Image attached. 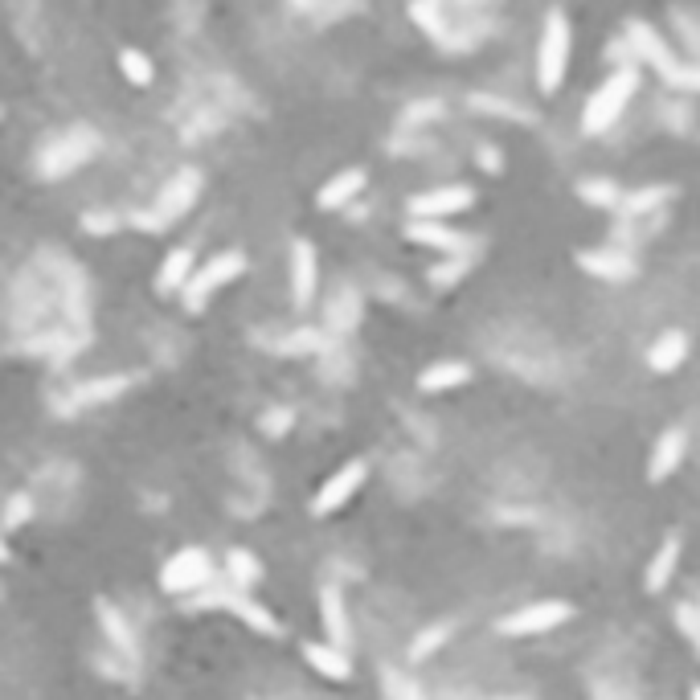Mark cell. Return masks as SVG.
<instances>
[{
  "instance_id": "1",
  "label": "cell",
  "mask_w": 700,
  "mask_h": 700,
  "mask_svg": "<svg viewBox=\"0 0 700 700\" xmlns=\"http://www.w3.org/2000/svg\"><path fill=\"white\" fill-rule=\"evenodd\" d=\"M197 193H201V172L197 168H181L177 177H168V185L160 189L152 209L131 213V226L144 230V234H164L172 222H181V217L197 205Z\"/></svg>"
},
{
  "instance_id": "2",
  "label": "cell",
  "mask_w": 700,
  "mask_h": 700,
  "mask_svg": "<svg viewBox=\"0 0 700 700\" xmlns=\"http://www.w3.org/2000/svg\"><path fill=\"white\" fill-rule=\"evenodd\" d=\"M570 50H574V33H570V17L561 9L545 13V29H541V46H537V86L545 95H553L565 82L570 70Z\"/></svg>"
},
{
  "instance_id": "3",
  "label": "cell",
  "mask_w": 700,
  "mask_h": 700,
  "mask_svg": "<svg viewBox=\"0 0 700 700\" xmlns=\"http://www.w3.org/2000/svg\"><path fill=\"white\" fill-rule=\"evenodd\" d=\"M635 86H639V70H635V66H623V70H615V74H610V78L598 86V91L586 99L582 127L590 131V136H602V131L627 111V103L635 99Z\"/></svg>"
},
{
  "instance_id": "4",
  "label": "cell",
  "mask_w": 700,
  "mask_h": 700,
  "mask_svg": "<svg viewBox=\"0 0 700 700\" xmlns=\"http://www.w3.org/2000/svg\"><path fill=\"white\" fill-rule=\"evenodd\" d=\"M99 152V136L91 127H66L62 136H54L46 148L37 152V168H41V177H70V172H78L86 160H91Z\"/></svg>"
},
{
  "instance_id": "5",
  "label": "cell",
  "mask_w": 700,
  "mask_h": 700,
  "mask_svg": "<svg viewBox=\"0 0 700 700\" xmlns=\"http://www.w3.org/2000/svg\"><path fill=\"white\" fill-rule=\"evenodd\" d=\"M242 271H246V254H242V250H222V254H213V258L197 262V271H193L189 287L181 291V295H185V308H189V312H201L205 303H209V295L222 291L226 283H234Z\"/></svg>"
},
{
  "instance_id": "6",
  "label": "cell",
  "mask_w": 700,
  "mask_h": 700,
  "mask_svg": "<svg viewBox=\"0 0 700 700\" xmlns=\"http://www.w3.org/2000/svg\"><path fill=\"white\" fill-rule=\"evenodd\" d=\"M209 582H213V557L201 545H185L160 565V590L168 594H201Z\"/></svg>"
},
{
  "instance_id": "7",
  "label": "cell",
  "mask_w": 700,
  "mask_h": 700,
  "mask_svg": "<svg viewBox=\"0 0 700 700\" xmlns=\"http://www.w3.org/2000/svg\"><path fill=\"white\" fill-rule=\"evenodd\" d=\"M574 619V606L570 602H557V598H545V602H533V606H520L512 615L500 619V635H512V639H524V635H545L561 623Z\"/></svg>"
},
{
  "instance_id": "8",
  "label": "cell",
  "mask_w": 700,
  "mask_h": 700,
  "mask_svg": "<svg viewBox=\"0 0 700 700\" xmlns=\"http://www.w3.org/2000/svg\"><path fill=\"white\" fill-rule=\"evenodd\" d=\"M365 475H369V467H365L361 459H353V463H344L340 471H332V475L324 479V484H320L316 500H312V512H316V516H328V512L344 508L348 500H353V496L361 492Z\"/></svg>"
},
{
  "instance_id": "9",
  "label": "cell",
  "mask_w": 700,
  "mask_h": 700,
  "mask_svg": "<svg viewBox=\"0 0 700 700\" xmlns=\"http://www.w3.org/2000/svg\"><path fill=\"white\" fill-rule=\"evenodd\" d=\"M471 201H475V193H471L467 185L426 189V193H418V197L410 201V217H414V222H443V217H451V213L471 209Z\"/></svg>"
},
{
  "instance_id": "10",
  "label": "cell",
  "mask_w": 700,
  "mask_h": 700,
  "mask_svg": "<svg viewBox=\"0 0 700 700\" xmlns=\"http://www.w3.org/2000/svg\"><path fill=\"white\" fill-rule=\"evenodd\" d=\"M316 283H320V262H316V246L308 238L291 242V299L303 312L316 299Z\"/></svg>"
},
{
  "instance_id": "11",
  "label": "cell",
  "mask_w": 700,
  "mask_h": 700,
  "mask_svg": "<svg viewBox=\"0 0 700 700\" xmlns=\"http://www.w3.org/2000/svg\"><path fill=\"white\" fill-rule=\"evenodd\" d=\"M95 615H99V627H103V635H107V643L115 647L119 660L136 664V660H140V635H136V627L127 623L123 610L111 606V602L103 598V602H95Z\"/></svg>"
},
{
  "instance_id": "12",
  "label": "cell",
  "mask_w": 700,
  "mask_h": 700,
  "mask_svg": "<svg viewBox=\"0 0 700 700\" xmlns=\"http://www.w3.org/2000/svg\"><path fill=\"white\" fill-rule=\"evenodd\" d=\"M627 37H631V46H635L655 70H660L664 78H672V74L680 70V58L668 50V41H664L660 33H655L647 21H627Z\"/></svg>"
},
{
  "instance_id": "13",
  "label": "cell",
  "mask_w": 700,
  "mask_h": 700,
  "mask_svg": "<svg viewBox=\"0 0 700 700\" xmlns=\"http://www.w3.org/2000/svg\"><path fill=\"white\" fill-rule=\"evenodd\" d=\"M205 602L230 606L234 615H238V619H242L250 631H258V635H271V639H275V635H283V627L275 623L271 610H267V606H258V602H254V598H246V594H238V590H234V594H213V598H205Z\"/></svg>"
},
{
  "instance_id": "14",
  "label": "cell",
  "mask_w": 700,
  "mask_h": 700,
  "mask_svg": "<svg viewBox=\"0 0 700 700\" xmlns=\"http://www.w3.org/2000/svg\"><path fill=\"white\" fill-rule=\"evenodd\" d=\"M320 619H324V631H328V643L348 651L353 643V627H348V606H344V594L336 586H324L320 590Z\"/></svg>"
},
{
  "instance_id": "15",
  "label": "cell",
  "mask_w": 700,
  "mask_h": 700,
  "mask_svg": "<svg viewBox=\"0 0 700 700\" xmlns=\"http://www.w3.org/2000/svg\"><path fill=\"white\" fill-rule=\"evenodd\" d=\"M193 271H197V254H193V246H172L168 258L160 262V271H156V291H164V295L185 291L189 279H193Z\"/></svg>"
},
{
  "instance_id": "16",
  "label": "cell",
  "mask_w": 700,
  "mask_h": 700,
  "mask_svg": "<svg viewBox=\"0 0 700 700\" xmlns=\"http://www.w3.org/2000/svg\"><path fill=\"white\" fill-rule=\"evenodd\" d=\"M303 660H308L324 680H348L353 676V660H348V651L332 647V643H303Z\"/></svg>"
},
{
  "instance_id": "17",
  "label": "cell",
  "mask_w": 700,
  "mask_h": 700,
  "mask_svg": "<svg viewBox=\"0 0 700 700\" xmlns=\"http://www.w3.org/2000/svg\"><path fill=\"white\" fill-rule=\"evenodd\" d=\"M684 357H688V336L680 328H668L660 340L651 344L647 365H651V373H676L684 365Z\"/></svg>"
},
{
  "instance_id": "18",
  "label": "cell",
  "mask_w": 700,
  "mask_h": 700,
  "mask_svg": "<svg viewBox=\"0 0 700 700\" xmlns=\"http://www.w3.org/2000/svg\"><path fill=\"white\" fill-rule=\"evenodd\" d=\"M578 267L586 275H598V279H631L635 275V262L627 254H615V250H582Z\"/></svg>"
},
{
  "instance_id": "19",
  "label": "cell",
  "mask_w": 700,
  "mask_h": 700,
  "mask_svg": "<svg viewBox=\"0 0 700 700\" xmlns=\"http://www.w3.org/2000/svg\"><path fill=\"white\" fill-rule=\"evenodd\" d=\"M680 459H684V430H680V426H672V430H664V434H660V443H655L647 475L655 479V484H660V479H668V475L680 467Z\"/></svg>"
},
{
  "instance_id": "20",
  "label": "cell",
  "mask_w": 700,
  "mask_h": 700,
  "mask_svg": "<svg viewBox=\"0 0 700 700\" xmlns=\"http://www.w3.org/2000/svg\"><path fill=\"white\" fill-rule=\"evenodd\" d=\"M361 189H365V172H361V168H344V172H336V177L320 189L316 205H320V209H340V205L353 201Z\"/></svg>"
},
{
  "instance_id": "21",
  "label": "cell",
  "mask_w": 700,
  "mask_h": 700,
  "mask_svg": "<svg viewBox=\"0 0 700 700\" xmlns=\"http://www.w3.org/2000/svg\"><path fill=\"white\" fill-rule=\"evenodd\" d=\"M406 238L410 242H422V246H439V250H451V254H463L467 250V238L463 234H455V230H447L443 222H406Z\"/></svg>"
},
{
  "instance_id": "22",
  "label": "cell",
  "mask_w": 700,
  "mask_h": 700,
  "mask_svg": "<svg viewBox=\"0 0 700 700\" xmlns=\"http://www.w3.org/2000/svg\"><path fill=\"white\" fill-rule=\"evenodd\" d=\"M676 565H680V537L672 533V537H664V545L655 549V557H651V565H647V590H651V594L668 590V582H672V574H676Z\"/></svg>"
},
{
  "instance_id": "23",
  "label": "cell",
  "mask_w": 700,
  "mask_h": 700,
  "mask_svg": "<svg viewBox=\"0 0 700 700\" xmlns=\"http://www.w3.org/2000/svg\"><path fill=\"white\" fill-rule=\"evenodd\" d=\"M463 381H471V369H467L463 361H439V365H430V369L418 377V389H422V393H447V389H455V385H463Z\"/></svg>"
},
{
  "instance_id": "24",
  "label": "cell",
  "mask_w": 700,
  "mask_h": 700,
  "mask_svg": "<svg viewBox=\"0 0 700 700\" xmlns=\"http://www.w3.org/2000/svg\"><path fill=\"white\" fill-rule=\"evenodd\" d=\"M127 385H131V377H99V381H86V385H78L74 389V406H95V402H111V398H119V393H127Z\"/></svg>"
},
{
  "instance_id": "25",
  "label": "cell",
  "mask_w": 700,
  "mask_h": 700,
  "mask_svg": "<svg viewBox=\"0 0 700 700\" xmlns=\"http://www.w3.org/2000/svg\"><path fill=\"white\" fill-rule=\"evenodd\" d=\"M226 570H230V586L238 590V594H246L258 578H262V565H258V557L254 553H246V549H230V557H226Z\"/></svg>"
},
{
  "instance_id": "26",
  "label": "cell",
  "mask_w": 700,
  "mask_h": 700,
  "mask_svg": "<svg viewBox=\"0 0 700 700\" xmlns=\"http://www.w3.org/2000/svg\"><path fill=\"white\" fill-rule=\"evenodd\" d=\"M119 70H123V78L131 82V86H152V78H156V70H152V58L144 54V50H119Z\"/></svg>"
},
{
  "instance_id": "27",
  "label": "cell",
  "mask_w": 700,
  "mask_h": 700,
  "mask_svg": "<svg viewBox=\"0 0 700 700\" xmlns=\"http://www.w3.org/2000/svg\"><path fill=\"white\" fill-rule=\"evenodd\" d=\"M578 197L586 201V205H598V209H615V205H623V193L610 185V181H602V177H590V181H582L578 185Z\"/></svg>"
},
{
  "instance_id": "28",
  "label": "cell",
  "mask_w": 700,
  "mask_h": 700,
  "mask_svg": "<svg viewBox=\"0 0 700 700\" xmlns=\"http://www.w3.org/2000/svg\"><path fill=\"white\" fill-rule=\"evenodd\" d=\"M672 193H676L672 185H647V189H635L631 197H623V209H627V213H647V209H655V205H664Z\"/></svg>"
},
{
  "instance_id": "29",
  "label": "cell",
  "mask_w": 700,
  "mask_h": 700,
  "mask_svg": "<svg viewBox=\"0 0 700 700\" xmlns=\"http://www.w3.org/2000/svg\"><path fill=\"white\" fill-rule=\"evenodd\" d=\"M447 635H451V623H434V627H426V631L414 639V647H410V660H414V664L430 660V651H439V647L447 643Z\"/></svg>"
},
{
  "instance_id": "30",
  "label": "cell",
  "mask_w": 700,
  "mask_h": 700,
  "mask_svg": "<svg viewBox=\"0 0 700 700\" xmlns=\"http://www.w3.org/2000/svg\"><path fill=\"white\" fill-rule=\"evenodd\" d=\"M467 267H471V258H467V254H451V258L443 262V267H434V271H430V283L447 287V283H455V279H459Z\"/></svg>"
},
{
  "instance_id": "31",
  "label": "cell",
  "mask_w": 700,
  "mask_h": 700,
  "mask_svg": "<svg viewBox=\"0 0 700 700\" xmlns=\"http://www.w3.org/2000/svg\"><path fill=\"white\" fill-rule=\"evenodd\" d=\"M29 516H33V500L25 492H17L5 504V529H21V524H29Z\"/></svg>"
},
{
  "instance_id": "32",
  "label": "cell",
  "mask_w": 700,
  "mask_h": 700,
  "mask_svg": "<svg viewBox=\"0 0 700 700\" xmlns=\"http://www.w3.org/2000/svg\"><path fill=\"white\" fill-rule=\"evenodd\" d=\"M676 623H680V631L700 647V606H688V602H684V606L676 610Z\"/></svg>"
},
{
  "instance_id": "33",
  "label": "cell",
  "mask_w": 700,
  "mask_h": 700,
  "mask_svg": "<svg viewBox=\"0 0 700 700\" xmlns=\"http://www.w3.org/2000/svg\"><path fill=\"white\" fill-rule=\"evenodd\" d=\"M385 684H389V700H418V688L410 684V680H402V676H385Z\"/></svg>"
},
{
  "instance_id": "34",
  "label": "cell",
  "mask_w": 700,
  "mask_h": 700,
  "mask_svg": "<svg viewBox=\"0 0 700 700\" xmlns=\"http://www.w3.org/2000/svg\"><path fill=\"white\" fill-rule=\"evenodd\" d=\"M82 226L91 230V234H111V230L119 226V217H107V213H86V217H82Z\"/></svg>"
},
{
  "instance_id": "35",
  "label": "cell",
  "mask_w": 700,
  "mask_h": 700,
  "mask_svg": "<svg viewBox=\"0 0 700 700\" xmlns=\"http://www.w3.org/2000/svg\"><path fill=\"white\" fill-rule=\"evenodd\" d=\"M287 422H291V414H287V410H271L267 418H262L267 434H283V430H287Z\"/></svg>"
},
{
  "instance_id": "36",
  "label": "cell",
  "mask_w": 700,
  "mask_h": 700,
  "mask_svg": "<svg viewBox=\"0 0 700 700\" xmlns=\"http://www.w3.org/2000/svg\"><path fill=\"white\" fill-rule=\"evenodd\" d=\"M283 348H287V353H291V348H320V336L316 332H299V336H287Z\"/></svg>"
},
{
  "instance_id": "37",
  "label": "cell",
  "mask_w": 700,
  "mask_h": 700,
  "mask_svg": "<svg viewBox=\"0 0 700 700\" xmlns=\"http://www.w3.org/2000/svg\"><path fill=\"white\" fill-rule=\"evenodd\" d=\"M668 82H676V86H700V70H696V66H684V62H680V70H676Z\"/></svg>"
},
{
  "instance_id": "38",
  "label": "cell",
  "mask_w": 700,
  "mask_h": 700,
  "mask_svg": "<svg viewBox=\"0 0 700 700\" xmlns=\"http://www.w3.org/2000/svg\"><path fill=\"white\" fill-rule=\"evenodd\" d=\"M414 17H418V21H426L434 37H443V33H447V29H443V17H439V13H434V9H414Z\"/></svg>"
},
{
  "instance_id": "39",
  "label": "cell",
  "mask_w": 700,
  "mask_h": 700,
  "mask_svg": "<svg viewBox=\"0 0 700 700\" xmlns=\"http://www.w3.org/2000/svg\"><path fill=\"white\" fill-rule=\"evenodd\" d=\"M9 561V545H5V537H0V565Z\"/></svg>"
},
{
  "instance_id": "40",
  "label": "cell",
  "mask_w": 700,
  "mask_h": 700,
  "mask_svg": "<svg viewBox=\"0 0 700 700\" xmlns=\"http://www.w3.org/2000/svg\"><path fill=\"white\" fill-rule=\"evenodd\" d=\"M692 700H700V684H696V688H692Z\"/></svg>"
}]
</instances>
